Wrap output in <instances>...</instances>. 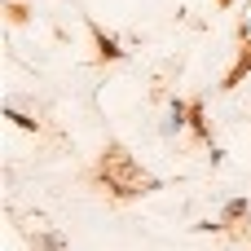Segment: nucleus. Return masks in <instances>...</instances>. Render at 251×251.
<instances>
[{
  "label": "nucleus",
  "mask_w": 251,
  "mask_h": 251,
  "mask_svg": "<svg viewBox=\"0 0 251 251\" xmlns=\"http://www.w3.org/2000/svg\"><path fill=\"white\" fill-rule=\"evenodd\" d=\"M97 185H101L110 199L128 203V199H146V194H154L163 181L150 176V172L132 159V150H128L124 141H106V150H101V159H97Z\"/></svg>",
  "instance_id": "f257e3e1"
},
{
  "label": "nucleus",
  "mask_w": 251,
  "mask_h": 251,
  "mask_svg": "<svg viewBox=\"0 0 251 251\" xmlns=\"http://www.w3.org/2000/svg\"><path fill=\"white\" fill-rule=\"evenodd\" d=\"M181 128H190V101L172 97V106H168V119L159 124V132H163V137H176Z\"/></svg>",
  "instance_id": "f03ea898"
},
{
  "label": "nucleus",
  "mask_w": 251,
  "mask_h": 251,
  "mask_svg": "<svg viewBox=\"0 0 251 251\" xmlns=\"http://www.w3.org/2000/svg\"><path fill=\"white\" fill-rule=\"evenodd\" d=\"M26 243H31V251H71L66 247V238H62V229H31L26 234Z\"/></svg>",
  "instance_id": "7ed1b4c3"
},
{
  "label": "nucleus",
  "mask_w": 251,
  "mask_h": 251,
  "mask_svg": "<svg viewBox=\"0 0 251 251\" xmlns=\"http://www.w3.org/2000/svg\"><path fill=\"white\" fill-rule=\"evenodd\" d=\"M93 44H97V57H101V62H124V57H128V49H119V40L106 35L101 26H93Z\"/></svg>",
  "instance_id": "20e7f679"
},
{
  "label": "nucleus",
  "mask_w": 251,
  "mask_h": 251,
  "mask_svg": "<svg viewBox=\"0 0 251 251\" xmlns=\"http://www.w3.org/2000/svg\"><path fill=\"white\" fill-rule=\"evenodd\" d=\"M247 75H251V40H243V53H238V62L229 66V75H225V84H221V88L229 93V88H238Z\"/></svg>",
  "instance_id": "39448f33"
},
{
  "label": "nucleus",
  "mask_w": 251,
  "mask_h": 251,
  "mask_svg": "<svg viewBox=\"0 0 251 251\" xmlns=\"http://www.w3.org/2000/svg\"><path fill=\"white\" fill-rule=\"evenodd\" d=\"M190 132H194L199 141H207V146H212V124H207V106H203V97H194V101H190Z\"/></svg>",
  "instance_id": "423d86ee"
},
{
  "label": "nucleus",
  "mask_w": 251,
  "mask_h": 251,
  "mask_svg": "<svg viewBox=\"0 0 251 251\" xmlns=\"http://www.w3.org/2000/svg\"><path fill=\"white\" fill-rule=\"evenodd\" d=\"M251 216V199H229L225 207H221V225L229 229V225H238V221H247Z\"/></svg>",
  "instance_id": "0eeeda50"
},
{
  "label": "nucleus",
  "mask_w": 251,
  "mask_h": 251,
  "mask_svg": "<svg viewBox=\"0 0 251 251\" xmlns=\"http://www.w3.org/2000/svg\"><path fill=\"white\" fill-rule=\"evenodd\" d=\"M4 119H13L22 132H35L40 128V119H31V115H22V110H13V106H4Z\"/></svg>",
  "instance_id": "6e6552de"
},
{
  "label": "nucleus",
  "mask_w": 251,
  "mask_h": 251,
  "mask_svg": "<svg viewBox=\"0 0 251 251\" xmlns=\"http://www.w3.org/2000/svg\"><path fill=\"white\" fill-rule=\"evenodd\" d=\"M216 4H225V9H229V4H234V0H216Z\"/></svg>",
  "instance_id": "1a4fd4ad"
}]
</instances>
